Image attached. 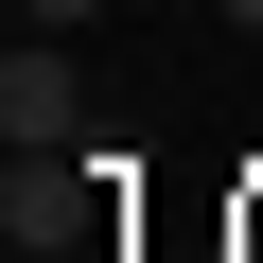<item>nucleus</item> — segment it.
I'll return each mask as SVG.
<instances>
[{"label":"nucleus","mask_w":263,"mask_h":263,"mask_svg":"<svg viewBox=\"0 0 263 263\" xmlns=\"http://www.w3.org/2000/svg\"><path fill=\"white\" fill-rule=\"evenodd\" d=\"M0 141H18V158H88V70H70V35H18V53H0Z\"/></svg>","instance_id":"f257e3e1"},{"label":"nucleus","mask_w":263,"mask_h":263,"mask_svg":"<svg viewBox=\"0 0 263 263\" xmlns=\"http://www.w3.org/2000/svg\"><path fill=\"white\" fill-rule=\"evenodd\" d=\"M88 18H105V0H18V35H88Z\"/></svg>","instance_id":"f03ea898"},{"label":"nucleus","mask_w":263,"mask_h":263,"mask_svg":"<svg viewBox=\"0 0 263 263\" xmlns=\"http://www.w3.org/2000/svg\"><path fill=\"white\" fill-rule=\"evenodd\" d=\"M211 18H228V35H263V0H211Z\"/></svg>","instance_id":"7ed1b4c3"}]
</instances>
